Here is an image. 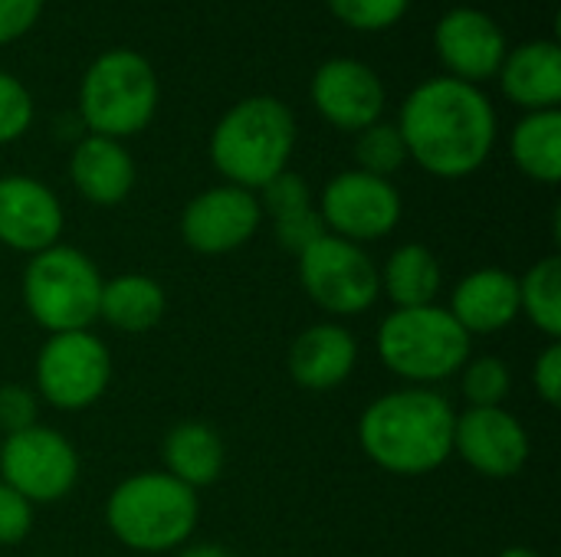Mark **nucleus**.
<instances>
[{
    "label": "nucleus",
    "instance_id": "18",
    "mask_svg": "<svg viewBox=\"0 0 561 557\" xmlns=\"http://www.w3.org/2000/svg\"><path fill=\"white\" fill-rule=\"evenodd\" d=\"M447 312L470 338L496 335L519 318V276L496 266L473 269L454 286Z\"/></svg>",
    "mask_w": 561,
    "mask_h": 557
},
{
    "label": "nucleus",
    "instance_id": "36",
    "mask_svg": "<svg viewBox=\"0 0 561 557\" xmlns=\"http://www.w3.org/2000/svg\"><path fill=\"white\" fill-rule=\"evenodd\" d=\"M500 557H542L536 548H526V545H513L506 552H500Z\"/></svg>",
    "mask_w": 561,
    "mask_h": 557
},
{
    "label": "nucleus",
    "instance_id": "33",
    "mask_svg": "<svg viewBox=\"0 0 561 557\" xmlns=\"http://www.w3.org/2000/svg\"><path fill=\"white\" fill-rule=\"evenodd\" d=\"M533 384H536V394L542 397L546 407H559L561 404V345L559 341H549L539 355H536V364H533Z\"/></svg>",
    "mask_w": 561,
    "mask_h": 557
},
{
    "label": "nucleus",
    "instance_id": "6",
    "mask_svg": "<svg viewBox=\"0 0 561 557\" xmlns=\"http://www.w3.org/2000/svg\"><path fill=\"white\" fill-rule=\"evenodd\" d=\"M473 338L447 305L394 309L378 325V358L408 387H434L454 378L470 358Z\"/></svg>",
    "mask_w": 561,
    "mask_h": 557
},
{
    "label": "nucleus",
    "instance_id": "24",
    "mask_svg": "<svg viewBox=\"0 0 561 557\" xmlns=\"http://www.w3.org/2000/svg\"><path fill=\"white\" fill-rule=\"evenodd\" d=\"M510 154L529 181L556 187L561 181V108L526 112L510 135Z\"/></svg>",
    "mask_w": 561,
    "mask_h": 557
},
{
    "label": "nucleus",
    "instance_id": "32",
    "mask_svg": "<svg viewBox=\"0 0 561 557\" xmlns=\"http://www.w3.org/2000/svg\"><path fill=\"white\" fill-rule=\"evenodd\" d=\"M33 529V506L13 492L7 483H0V548L20 545Z\"/></svg>",
    "mask_w": 561,
    "mask_h": 557
},
{
    "label": "nucleus",
    "instance_id": "3",
    "mask_svg": "<svg viewBox=\"0 0 561 557\" xmlns=\"http://www.w3.org/2000/svg\"><path fill=\"white\" fill-rule=\"evenodd\" d=\"M299 125L293 108L276 95H247L230 105L210 131L207 154L224 184L263 190L289 171Z\"/></svg>",
    "mask_w": 561,
    "mask_h": 557
},
{
    "label": "nucleus",
    "instance_id": "28",
    "mask_svg": "<svg viewBox=\"0 0 561 557\" xmlns=\"http://www.w3.org/2000/svg\"><path fill=\"white\" fill-rule=\"evenodd\" d=\"M332 16L358 33H381L404 20L411 0H325Z\"/></svg>",
    "mask_w": 561,
    "mask_h": 557
},
{
    "label": "nucleus",
    "instance_id": "2",
    "mask_svg": "<svg viewBox=\"0 0 561 557\" xmlns=\"http://www.w3.org/2000/svg\"><path fill=\"white\" fill-rule=\"evenodd\" d=\"M454 404L434 387H398L358 417L362 453L391 476H427L454 456Z\"/></svg>",
    "mask_w": 561,
    "mask_h": 557
},
{
    "label": "nucleus",
    "instance_id": "8",
    "mask_svg": "<svg viewBox=\"0 0 561 557\" xmlns=\"http://www.w3.org/2000/svg\"><path fill=\"white\" fill-rule=\"evenodd\" d=\"M36 397L62 414L89 410L112 384V351L92 332H59L43 341L33 364Z\"/></svg>",
    "mask_w": 561,
    "mask_h": 557
},
{
    "label": "nucleus",
    "instance_id": "25",
    "mask_svg": "<svg viewBox=\"0 0 561 557\" xmlns=\"http://www.w3.org/2000/svg\"><path fill=\"white\" fill-rule=\"evenodd\" d=\"M519 315H526L549 341L561 338V256H542L519 276Z\"/></svg>",
    "mask_w": 561,
    "mask_h": 557
},
{
    "label": "nucleus",
    "instance_id": "12",
    "mask_svg": "<svg viewBox=\"0 0 561 557\" xmlns=\"http://www.w3.org/2000/svg\"><path fill=\"white\" fill-rule=\"evenodd\" d=\"M263 227V207L253 190L217 184L201 190L181 210V240L201 256H224L247 246Z\"/></svg>",
    "mask_w": 561,
    "mask_h": 557
},
{
    "label": "nucleus",
    "instance_id": "29",
    "mask_svg": "<svg viewBox=\"0 0 561 557\" xmlns=\"http://www.w3.org/2000/svg\"><path fill=\"white\" fill-rule=\"evenodd\" d=\"M256 197H260L263 217H270L273 223H283V220L299 217V213L316 207L309 181L302 174H296V171H283L263 190H256Z\"/></svg>",
    "mask_w": 561,
    "mask_h": 557
},
{
    "label": "nucleus",
    "instance_id": "21",
    "mask_svg": "<svg viewBox=\"0 0 561 557\" xmlns=\"http://www.w3.org/2000/svg\"><path fill=\"white\" fill-rule=\"evenodd\" d=\"M164 473L184 483L187 489H207L220 479L227 450L220 433L204 420H181L161 440Z\"/></svg>",
    "mask_w": 561,
    "mask_h": 557
},
{
    "label": "nucleus",
    "instance_id": "16",
    "mask_svg": "<svg viewBox=\"0 0 561 557\" xmlns=\"http://www.w3.org/2000/svg\"><path fill=\"white\" fill-rule=\"evenodd\" d=\"M66 227L53 187L30 174H0V243L13 253L36 256L59 243Z\"/></svg>",
    "mask_w": 561,
    "mask_h": 557
},
{
    "label": "nucleus",
    "instance_id": "20",
    "mask_svg": "<svg viewBox=\"0 0 561 557\" xmlns=\"http://www.w3.org/2000/svg\"><path fill=\"white\" fill-rule=\"evenodd\" d=\"M503 95L526 112H549L561 105V49L556 39H529L506 53L500 72Z\"/></svg>",
    "mask_w": 561,
    "mask_h": 557
},
{
    "label": "nucleus",
    "instance_id": "22",
    "mask_svg": "<svg viewBox=\"0 0 561 557\" xmlns=\"http://www.w3.org/2000/svg\"><path fill=\"white\" fill-rule=\"evenodd\" d=\"M378 282L381 295H388L394 309H421L437 302L444 289V269L424 243H401L378 266Z\"/></svg>",
    "mask_w": 561,
    "mask_h": 557
},
{
    "label": "nucleus",
    "instance_id": "9",
    "mask_svg": "<svg viewBox=\"0 0 561 557\" xmlns=\"http://www.w3.org/2000/svg\"><path fill=\"white\" fill-rule=\"evenodd\" d=\"M296 259H299V286L325 315L335 318L365 315L381 295L378 263L358 243L325 233L312 246H306Z\"/></svg>",
    "mask_w": 561,
    "mask_h": 557
},
{
    "label": "nucleus",
    "instance_id": "11",
    "mask_svg": "<svg viewBox=\"0 0 561 557\" xmlns=\"http://www.w3.org/2000/svg\"><path fill=\"white\" fill-rule=\"evenodd\" d=\"M316 207L325 223V233L358 246L391 236L404 213V200L394 181L365 174L358 167L335 174L322 187Z\"/></svg>",
    "mask_w": 561,
    "mask_h": 557
},
{
    "label": "nucleus",
    "instance_id": "10",
    "mask_svg": "<svg viewBox=\"0 0 561 557\" xmlns=\"http://www.w3.org/2000/svg\"><path fill=\"white\" fill-rule=\"evenodd\" d=\"M0 483L33 509L62 502L79 483V453L69 437L36 423L0 440Z\"/></svg>",
    "mask_w": 561,
    "mask_h": 557
},
{
    "label": "nucleus",
    "instance_id": "13",
    "mask_svg": "<svg viewBox=\"0 0 561 557\" xmlns=\"http://www.w3.org/2000/svg\"><path fill=\"white\" fill-rule=\"evenodd\" d=\"M309 98L322 121L348 135H358L368 125L381 121L385 105H388V92H385L378 69H371L368 62L355 56L325 59L312 72Z\"/></svg>",
    "mask_w": 561,
    "mask_h": 557
},
{
    "label": "nucleus",
    "instance_id": "5",
    "mask_svg": "<svg viewBox=\"0 0 561 557\" xmlns=\"http://www.w3.org/2000/svg\"><path fill=\"white\" fill-rule=\"evenodd\" d=\"M161 85L154 66L135 49H108L79 79L76 118L85 135L125 141L141 135L158 112Z\"/></svg>",
    "mask_w": 561,
    "mask_h": 557
},
{
    "label": "nucleus",
    "instance_id": "35",
    "mask_svg": "<svg viewBox=\"0 0 561 557\" xmlns=\"http://www.w3.org/2000/svg\"><path fill=\"white\" fill-rule=\"evenodd\" d=\"M178 557H233L227 548H220V545H184L181 548V555Z\"/></svg>",
    "mask_w": 561,
    "mask_h": 557
},
{
    "label": "nucleus",
    "instance_id": "30",
    "mask_svg": "<svg viewBox=\"0 0 561 557\" xmlns=\"http://www.w3.org/2000/svg\"><path fill=\"white\" fill-rule=\"evenodd\" d=\"M33 115H36V105H33L30 89L16 76L0 69V144L23 138L33 125Z\"/></svg>",
    "mask_w": 561,
    "mask_h": 557
},
{
    "label": "nucleus",
    "instance_id": "4",
    "mask_svg": "<svg viewBox=\"0 0 561 557\" xmlns=\"http://www.w3.org/2000/svg\"><path fill=\"white\" fill-rule=\"evenodd\" d=\"M197 522V492L164 469L125 476L105 499V529L122 548L138 555L181 552L194 538Z\"/></svg>",
    "mask_w": 561,
    "mask_h": 557
},
{
    "label": "nucleus",
    "instance_id": "23",
    "mask_svg": "<svg viewBox=\"0 0 561 557\" xmlns=\"http://www.w3.org/2000/svg\"><path fill=\"white\" fill-rule=\"evenodd\" d=\"M168 312V292L158 279L141 272H125L102 282L99 299V322H105L115 332L141 335L151 332Z\"/></svg>",
    "mask_w": 561,
    "mask_h": 557
},
{
    "label": "nucleus",
    "instance_id": "14",
    "mask_svg": "<svg viewBox=\"0 0 561 557\" xmlns=\"http://www.w3.org/2000/svg\"><path fill=\"white\" fill-rule=\"evenodd\" d=\"M529 433L506 407H467L454 423V453L483 479H513L529 463Z\"/></svg>",
    "mask_w": 561,
    "mask_h": 557
},
{
    "label": "nucleus",
    "instance_id": "27",
    "mask_svg": "<svg viewBox=\"0 0 561 557\" xmlns=\"http://www.w3.org/2000/svg\"><path fill=\"white\" fill-rule=\"evenodd\" d=\"M510 387H513V371L496 355L467 358V364L460 368V391L470 407H503Z\"/></svg>",
    "mask_w": 561,
    "mask_h": 557
},
{
    "label": "nucleus",
    "instance_id": "19",
    "mask_svg": "<svg viewBox=\"0 0 561 557\" xmlns=\"http://www.w3.org/2000/svg\"><path fill=\"white\" fill-rule=\"evenodd\" d=\"M69 181L82 200L95 207H115L135 190L138 167L122 141L82 135L69 154Z\"/></svg>",
    "mask_w": 561,
    "mask_h": 557
},
{
    "label": "nucleus",
    "instance_id": "15",
    "mask_svg": "<svg viewBox=\"0 0 561 557\" xmlns=\"http://www.w3.org/2000/svg\"><path fill=\"white\" fill-rule=\"evenodd\" d=\"M434 49L440 66L447 69L444 76L480 85L496 79L510 53V39L486 10L450 7L434 26Z\"/></svg>",
    "mask_w": 561,
    "mask_h": 557
},
{
    "label": "nucleus",
    "instance_id": "37",
    "mask_svg": "<svg viewBox=\"0 0 561 557\" xmlns=\"http://www.w3.org/2000/svg\"><path fill=\"white\" fill-rule=\"evenodd\" d=\"M0 440H3V437H0Z\"/></svg>",
    "mask_w": 561,
    "mask_h": 557
},
{
    "label": "nucleus",
    "instance_id": "26",
    "mask_svg": "<svg viewBox=\"0 0 561 557\" xmlns=\"http://www.w3.org/2000/svg\"><path fill=\"white\" fill-rule=\"evenodd\" d=\"M355 161H358V171L391 181V174H398L408 164V148H404L398 125L381 118V121L368 125L365 131H358L355 135Z\"/></svg>",
    "mask_w": 561,
    "mask_h": 557
},
{
    "label": "nucleus",
    "instance_id": "31",
    "mask_svg": "<svg viewBox=\"0 0 561 557\" xmlns=\"http://www.w3.org/2000/svg\"><path fill=\"white\" fill-rule=\"evenodd\" d=\"M39 423V397L26 384H3L0 387V437L30 430Z\"/></svg>",
    "mask_w": 561,
    "mask_h": 557
},
{
    "label": "nucleus",
    "instance_id": "7",
    "mask_svg": "<svg viewBox=\"0 0 561 557\" xmlns=\"http://www.w3.org/2000/svg\"><path fill=\"white\" fill-rule=\"evenodd\" d=\"M102 276L99 266L76 246L56 243L36 256H30L20 295L26 315L46 332H85L99 322V299H102Z\"/></svg>",
    "mask_w": 561,
    "mask_h": 557
},
{
    "label": "nucleus",
    "instance_id": "17",
    "mask_svg": "<svg viewBox=\"0 0 561 557\" xmlns=\"http://www.w3.org/2000/svg\"><path fill=\"white\" fill-rule=\"evenodd\" d=\"M358 364V338L339 322H316L296 335L289 345V378L302 391H335L342 387Z\"/></svg>",
    "mask_w": 561,
    "mask_h": 557
},
{
    "label": "nucleus",
    "instance_id": "1",
    "mask_svg": "<svg viewBox=\"0 0 561 557\" xmlns=\"http://www.w3.org/2000/svg\"><path fill=\"white\" fill-rule=\"evenodd\" d=\"M398 131L408 148V161L440 181H460L477 174L500 135V118L490 95L480 85L434 76L408 92L398 112Z\"/></svg>",
    "mask_w": 561,
    "mask_h": 557
},
{
    "label": "nucleus",
    "instance_id": "34",
    "mask_svg": "<svg viewBox=\"0 0 561 557\" xmlns=\"http://www.w3.org/2000/svg\"><path fill=\"white\" fill-rule=\"evenodd\" d=\"M43 16V0H0V46L26 36Z\"/></svg>",
    "mask_w": 561,
    "mask_h": 557
}]
</instances>
